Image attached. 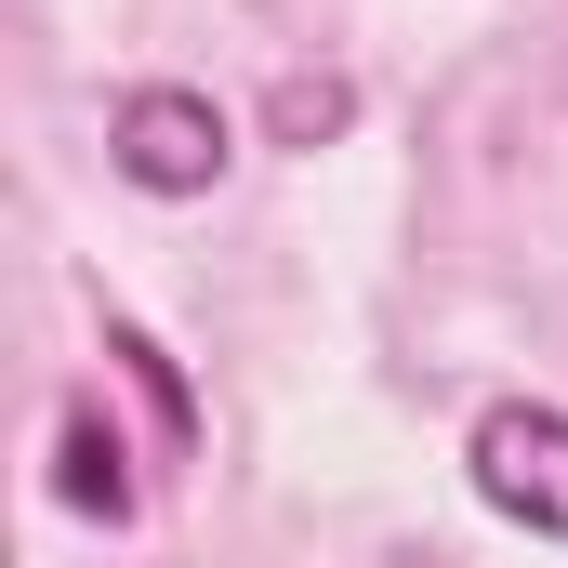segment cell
<instances>
[{
	"instance_id": "obj_3",
	"label": "cell",
	"mask_w": 568,
	"mask_h": 568,
	"mask_svg": "<svg viewBox=\"0 0 568 568\" xmlns=\"http://www.w3.org/2000/svg\"><path fill=\"white\" fill-rule=\"evenodd\" d=\"M53 489H67V516H106V529L133 516V476H120V424H106L93 397H80V410L53 424Z\"/></svg>"
},
{
	"instance_id": "obj_5",
	"label": "cell",
	"mask_w": 568,
	"mask_h": 568,
	"mask_svg": "<svg viewBox=\"0 0 568 568\" xmlns=\"http://www.w3.org/2000/svg\"><path fill=\"white\" fill-rule=\"evenodd\" d=\"M344 120V80H278V133H331Z\"/></svg>"
},
{
	"instance_id": "obj_4",
	"label": "cell",
	"mask_w": 568,
	"mask_h": 568,
	"mask_svg": "<svg viewBox=\"0 0 568 568\" xmlns=\"http://www.w3.org/2000/svg\"><path fill=\"white\" fill-rule=\"evenodd\" d=\"M106 357H120V371L145 384V410H159V449H199V397H185V371H172V357L145 344L133 317H106Z\"/></svg>"
},
{
	"instance_id": "obj_1",
	"label": "cell",
	"mask_w": 568,
	"mask_h": 568,
	"mask_svg": "<svg viewBox=\"0 0 568 568\" xmlns=\"http://www.w3.org/2000/svg\"><path fill=\"white\" fill-rule=\"evenodd\" d=\"M106 159H120V185H145V199H212V185H225V159H239V133H225V106H212V93L145 80L133 106L106 120Z\"/></svg>"
},
{
	"instance_id": "obj_2",
	"label": "cell",
	"mask_w": 568,
	"mask_h": 568,
	"mask_svg": "<svg viewBox=\"0 0 568 568\" xmlns=\"http://www.w3.org/2000/svg\"><path fill=\"white\" fill-rule=\"evenodd\" d=\"M463 463H476V503L489 516H516L529 542H568V410L503 397V410H476Z\"/></svg>"
}]
</instances>
